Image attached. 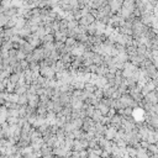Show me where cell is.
Here are the masks:
<instances>
[{
	"label": "cell",
	"instance_id": "1",
	"mask_svg": "<svg viewBox=\"0 0 158 158\" xmlns=\"http://www.w3.org/2000/svg\"><path fill=\"white\" fill-rule=\"evenodd\" d=\"M0 5H3L7 10V9H10V7H13V0H1Z\"/></svg>",
	"mask_w": 158,
	"mask_h": 158
}]
</instances>
